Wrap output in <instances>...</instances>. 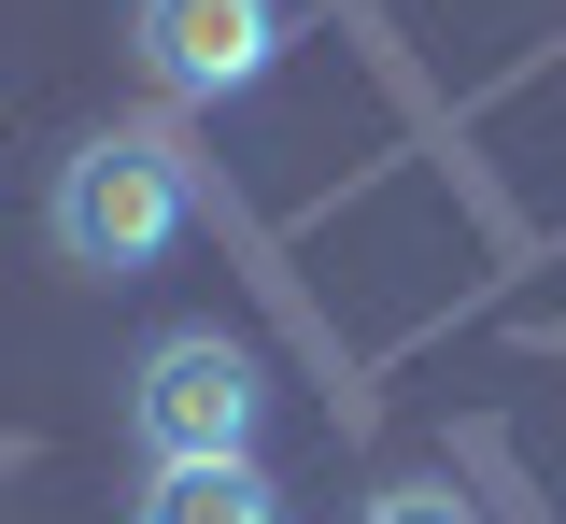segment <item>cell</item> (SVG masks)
<instances>
[{
    "label": "cell",
    "instance_id": "6da1fadb",
    "mask_svg": "<svg viewBox=\"0 0 566 524\" xmlns=\"http://www.w3.org/2000/svg\"><path fill=\"white\" fill-rule=\"evenodd\" d=\"M185 213H199V170H185V143H170V128H99V143H71V156H57L43 241H57L71 270L128 284V270H156V255L185 241Z\"/></svg>",
    "mask_w": 566,
    "mask_h": 524
},
{
    "label": "cell",
    "instance_id": "7a4b0ae2",
    "mask_svg": "<svg viewBox=\"0 0 566 524\" xmlns=\"http://www.w3.org/2000/svg\"><path fill=\"white\" fill-rule=\"evenodd\" d=\"M128 426L156 468H227V453H255L270 426V369H255V340H227V326H170L128 382Z\"/></svg>",
    "mask_w": 566,
    "mask_h": 524
},
{
    "label": "cell",
    "instance_id": "3957f363",
    "mask_svg": "<svg viewBox=\"0 0 566 524\" xmlns=\"http://www.w3.org/2000/svg\"><path fill=\"white\" fill-rule=\"evenodd\" d=\"M128 43H142V72L170 99H241L283 57V0H142Z\"/></svg>",
    "mask_w": 566,
    "mask_h": 524
},
{
    "label": "cell",
    "instance_id": "277c9868",
    "mask_svg": "<svg viewBox=\"0 0 566 524\" xmlns=\"http://www.w3.org/2000/svg\"><path fill=\"white\" fill-rule=\"evenodd\" d=\"M128 524H283V496H270L255 453H227V468H156Z\"/></svg>",
    "mask_w": 566,
    "mask_h": 524
},
{
    "label": "cell",
    "instance_id": "5b68a950",
    "mask_svg": "<svg viewBox=\"0 0 566 524\" xmlns=\"http://www.w3.org/2000/svg\"><path fill=\"white\" fill-rule=\"evenodd\" d=\"M368 524H482V511H468L453 482H382V496H368Z\"/></svg>",
    "mask_w": 566,
    "mask_h": 524
}]
</instances>
